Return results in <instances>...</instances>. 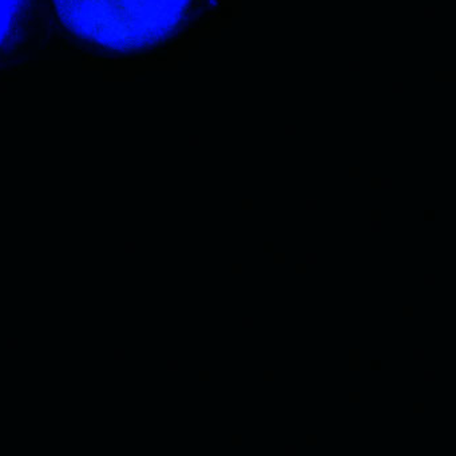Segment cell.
<instances>
[{
	"label": "cell",
	"mask_w": 456,
	"mask_h": 456,
	"mask_svg": "<svg viewBox=\"0 0 456 456\" xmlns=\"http://www.w3.org/2000/svg\"><path fill=\"white\" fill-rule=\"evenodd\" d=\"M193 0H53L77 38L114 53L151 49L183 25Z\"/></svg>",
	"instance_id": "cell-1"
},
{
	"label": "cell",
	"mask_w": 456,
	"mask_h": 456,
	"mask_svg": "<svg viewBox=\"0 0 456 456\" xmlns=\"http://www.w3.org/2000/svg\"><path fill=\"white\" fill-rule=\"evenodd\" d=\"M28 0H0V49L7 44Z\"/></svg>",
	"instance_id": "cell-2"
}]
</instances>
